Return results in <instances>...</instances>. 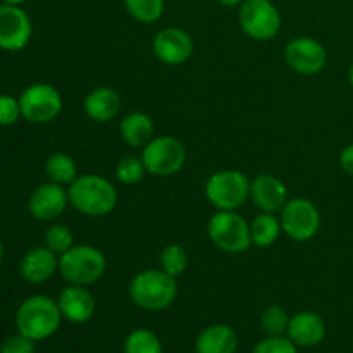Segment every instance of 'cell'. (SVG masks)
Returning a JSON list of instances; mask_svg holds the SVG:
<instances>
[{
  "label": "cell",
  "instance_id": "cell-19",
  "mask_svg": "<svg viewBox=\"0 0 353 353\" xmlns=\"http://www.w3.org/2000/svg\"><path fill=\"white\" fill-rule=\"evenodd\" d=\"M85 112L95 123H109L121 112L119 93L109 86L92 90L85 99Z\"/></svg>",
  "mask_w": 353,
  "mask_h": 353
},
{
  "label": "cell",
  "instance_id": "cell-14",
  "mask_svg": "<svg viewBox=\"0 0 353 353\" xmlns=\"http://www.w3.org/2000/svg\"><path fill=\"white\" fill-rule=\"evenodd\" d=\"M155 57L165 65H181L193 55V38L181 28H164L152 41Z\"/></svg>",
  "mask_w": 353,
  "mask_h": 353
},
{
  "label": "cell",
  "instance_id": "cell-22",
  "mask_svg": "<svg viewBox=\"0 0 353 353\" xmlns=\"http://www.w3.org/2000/svg\"><path fill=\"white\" fill-rule=\"evenodd\" d=\"M281 233V221L271 212L259 214L250 224L252 245L257 248H269L271 245H274Z\"/></svg>",
  "mask_w": 353,
  "mask_h": 353
},
{
  "label": "cell",
  "instance_id": "cell-29",
  "mask_svg": "<svg viewBox=\"0 0 353 353\" xmlns=\"http://www.w3.org/2000/svg\"><path fill=\"white\" fill-rule=\"evenodd\" d=\"M45 247L50 248L55 255H62L74 247V236L64 224H52L45 233Z\"/></svg>",
  "mask_w": 353,
  "mask_h": 353
},
{
  "label": "cell",
  "instance_id": "cell-9",
  "mask_svg": "<svg viewBox=\"0 0 353 353\" xmlns=\"http://www.w3.org/2000/svg\"><path fill=\"white\" fill-rule=\"evenodd\" d=\"M21 114L31 124H48L62 112V95L55 86L34 83L19 95Z\"/></svg>",
  "mask_w": 353,
  "mask_h": 353
},
{
  "label": "cell",
  "instance_id": "cell-20",
  "mask_svg": "<svg viewBox=\"0 0 353 353\" xmlns=\"http://www.w3.org/2000/svg\"><path fill=\"white\" fill-rule=\"evenodd\" d=\"M238 348V336L233 327L226 324H212L196 336V353H234Z\"/></svg>",
  "mask_w": 353,
  "mask_h": 353
},
{
  "label": "cell",
  "instance_id": "cell-2",
  "mask_svg": "<svg viewBox=\"0 0 353 353\" xmlns=\"http://www.w3.org/2000/svg\"><path fill=\"white\" fill-rule=\"evenodd\" d=\"M62 314L57 300L47 295H33L24 300L16 312L17 333L33 341L48 340L57 333Z\"/></svg>",
  "mask_w": 353,
  "mask_h": 353
},
{
  "label": "cell",
  "instance_id": "cell-16",
  "mask_svg": "<svg viewBox=\"0 0 353 353\" xmlns=\"http://www.w3.org/2000/svg\"><path fill=\"white\" fill-rule=\"evenodd\" d=\"M250 199L262 212L276 214L288 202V188L272 174H259L250 181Z\"/></svg>",
  "mask_w": 353,
  "mask_h": 353
},
{
  "label": "cell",
  "instance_id": "cell-27",
  "mask_svg": "<svg viewBox=\"0 0 353 353\" xmlns=\"http://www.w3.org/2000/svg\"><path fill=\"white\" fill-rule=\"evenodd\" d=\"M290 319L292 317L281 305H271L262 312L261 326L268 336H283L288 331Z\"/></svg>",
  "mask_w": 353,
  "mask_h": 353
},
{
  "label": "cell",
  "instance_id": "cell-5",
  "mask_svg": "<svg viewBox=\"0 0 353 353\" xmlns=\"http://www.w3.org/2000/svg\"><path fill=\"white\" fill-rule=\"evenodd\" d=\"M205 196L217 210H238L250 199V179L236 169H223L205 181Z\"/></svg>",
  "mask_w": 353,
  "mask_h": 353
},
{
  "label": "cell",
  "instance_id": "cell-17",
  "mask_svg": "<svg viewBox=\"0 0 353 353\" xmlns=\"http://www.w3.org/2000/svg\"><path fill=\"white\" fill-rule=\"evenodd\" d=\"M286 336L296 345V347H316L326 338V323L323 317L310 310L295 314L290 319Z\"/></svg>",
  "mask_w": 353,
  "mask_h": 353
},
{
  "label": "cell",
  "instance_id": "cell-7",
  "mask_svg": "<svg viewBox=\"0 0 353 353\" xmlns=\"http://www.w3.org/2000/svg\"><path fill=\"white\" fill-rule=\"evenodd\" d=\"M141 161L148 174L157 178H168L183 169L186 162V148L178 138L154 137L141 148Z\"/></svg>",
  "mask_w": 353,
  "mask_h": 353
},
{
  "label": "cell",
  "instance_id": "cell-34",
  "mask_svg": "<svg viewBox=\"0 0 353 353\" xmlns=\"http://www.w3.org/2000/svg\"><path fill=\"white\" fill-rule=\"evenodd\" d=\"M216 2H219L221 6L224 7H234V6H241L243 0H216Z\"/></svg>",
  "mask_w": 353,
  "mask_h": 353
},
{
  "label": "cell",
  "instance_id": "cell-26",
  "mask_svg": "<svg viewBox=\"0 0 353 353\" xmlns=\"http://www.w3.org/2000/svg\"><path fill=\"white\" fill-rule=\"evenodd\" d=\"M188 252L178 243H171L161 252V269L172 278H179L188 269Z\"/></svg>",
  "mask_w": 353,
  "mask_h": 353
},
{
  "label": "cell",
  "instance_id": "cell-25",
  "mask_svg": "<svg viewBox=\"0 0 353 353\" xmlns=\"http://www.w3.org/2000/svg\"><path fill=\"white\" fill-rule=\"evenodd\" d=\"M128 14L143 24L155 23L164 14V0H124Z\"/></svg>",
  "mask_w": 353,
  "mask_h": 353
},
{
  "label": "cell",
  "instance_id": "cell-37",
  "mask_svg": "<svg viewBox=\"0 0 353 353\" xmlns=\"http://www.w3.org/2000/svg\"><path fill=\"white\" fill-rule=\"evenodd\" d=\"M2 255H3V245L2 241H0V261H2Z\"/></svg>",
  "mask_w": 353,
  "mask_h": 353
},
{
  "label": "cell",
  "instance_id": "cell-33",
  "mask_svg": "<svg viewBox=\"0 0 353 353\" xmlns=\"http://www.w3.org/2000/svg\"><path fill=\"white\" fill-rule=\"evenodd\" d=\"M340 165L347 174L353 176V143L347 145L340 154Z\"/></svg>",
  "mask_w": 353,
  "mask_h": 353
},
{
  "label": "cell",
  "instance_id": "cell-6",
  "mask_svg": "<svg viewBox=\"0 0 353 353\" xmlns=\"http://www.w3.org/2000/svg\"><path fill=\"white\" fill-rule=\"evenodd\" d=\"M210 241L226 254H243L252 247L250 224L236 210H217L207 224Z\"/></svg>",
  "mask_w": 353,
  "mask_h": 353
},
{
  "label": "cell",
  "instance_id": "cell-11",
  "mask_svg": "<svg viewBox=\"0 0 353 353\" xmlns=\"http://www.w3.org/2000/svg\"><path fill=\"white\" fill-rule=\"evenodd\" d=\"M285 62L299 74L312 76L326 68L327 50L316 38L296 37L286 43Z\"/></svg>",
  "mask_w": 353,
  "mask_h": 353
},
{
  "label": "cell",
  "instance_id": "cell-32",
  "mask_svg": "<svg viewBox=\"0 0 353 353\" xmlns=\"http://www.w3.org/2000/svg\"><path fill=\"white\" fill-rule=\"evenodd\" d=\"M34 343H37V341L30 340V338H26L24 334L17 333L3 340V343L0 345V353H34L37 352Z\"/></svg>",
  "mask_w": 353,
  "mask_h": 353
},
{
  "label": "cell",
  "instance_id": "cell-28",
  "mask_svg": "<svg viewBox=\"0 0 353 353\" xmlns=\"http://www.w3.org/2000/svg\"><path fill=\"white\" fill-rule=\"evenodd\" d=\"M147 174L143 161L137 155H126L116 165V178L123 185H137Z\"/></svg>",
  "mask_w": 353,
  "mask_h": 353
},
{
  "label": "cell",
  "instance_id": "cell-13",
  "mask_svg": "<svg viewBox=\"0 0 353 353\" xmlns=\"http://www.w3.org/2000/svg\"><path fill=\"white\" fill-rule=\"evenodd\" d=\"M68 205V188L52 181L37 186L28 200V210L31 216L43 223H50L61 217Z\"/></svg>",
  "mask_w": 353,
  "mask_h": 353
},
{
  "label": "cell",
  "instance_id": "cell-35",
  "mask_svg": "<svg viewBox=\"0 0 353 353\" xmlns=\"http://www.w3.org/2000/svg\"><path fill=\"white\" fill-rule=\"evenodd\" d=\"M3 3H9V6H23L26 0H2Z\"/></svg>",
  "mask_w": 353,
  "mask_h": 353
},
{
  "label": "cell",
  "instance_id": "cell-23",
  "mask_svg": "<svg viewBox=\"0 0 353 353\" xmlns=\"http://www.w3.org/2000/svg\"><path fill=\"white\" fill-rule=\"evenodd\" d=\"M45 174L48 181L57 183V185L69 186L76 178H78V165L76 161L68 154H52L45 162Z\"/></svg>",
  "mask_w": 353,
  "mask_h": 353
},
{
  "label": "cell",
  "instance_id": "cell-10",
  "mask_svg": "<svg viewBox=\"0 0 353 353\" xmlns=\"http://www.w3.org/2000/svg\"><path fill=\"white\" fill-rule=\"evenodd\" d=\"M279 221H281L283 233L295 241L312 240L321 230L319 209L312 200L302 196H296L285 203Z\"/></svg>",
  "mask_w": 353,
  "mask_h": 353
},
{
  "label": "cell",
  "instance_id": "cell-12",
  "mask_svg": "<svg viewBox=\"0 0 353 353\" xmlns=\"http://www.w3.org/2000/svg\"><path fill=\"white\" fill-rule=\"evenodd\" d=\"M33 24L21 6H0V48L7 52L23 50L31 40Z\"/></svg>",
  "mask_w": 353,
  "mask_h": 353
},
{
  "label": "cell",
  "instance_id": "cell-31",
  "mask_svg": "<svg viewBox=\"0 0 353 353\" xmlns=\"http://www.w3.org/2000/svg\"><path fill=\"white\" fill-rule=\"evenodd\" d=\"M23 117L19 99L12 95H0V126H12Z\"/></svg>",
  "mask_w": 353,
  "mask_h": 353
},
{
  "label": "cell",
  "instance_id": "cell-8",
  "mask_svg": "<svg viewBox=\"0 0 353 353\" xmlns=\"http://www.w3.org/2000/svg\"><path fill=\"white\" fill-rule=\"evenodd\" d=\"M238 21L248 38L269 41L281 30V14L271 0H243Z\"/></svg>",
  "mask_w": 353,
  "mask_h": 353
},
{
  "label": "cell",
  "instance_id": "cell-36",
  "mask_svg": "<svg viewBox=\"0 0 353 353\" xmlns=\"http://www.w3.org/2000/svg\"><path fill=\"white\" fill-rule=\"evenodd\" d=\"M348 81H350V85L353 86V62L350 64V69H348Z\"/></svg>",
  "mask_w": 353,
  "mask_h": 353
},
{
  "label": "cell",
  "instance_id": "cell-15",
  "mask_svg": "<svg viewBox=\"0 0 353 353\" xmlns=\"http://www.w3.org/2000/svg\"><path fill=\"white\" fill-rule=\"evenodd\" d=\"M57 305L61 309L62 319L72 324L88 323L95 316L97 302L95 296L88 290V286L69 285L61 292L57 299Z\"/></svg>",
  "mask_w": 353,
  "mask_h": 353
},
{
  "label": "cell",
  "instance_id": "cell-4",
  "mask_svg": "<svg viewBox=\"0 0 353 353\" xmlns=\"http://www.w3.org/2000/svg\"><path fill=\"white\" fill-rule=\"evenodd\" d=\"M105 255L92 245H74L59 255V272L69 285H93L105 274Z\"/></svg>",
  "mask_w": 353,
  "mask_h": 353
},
{
  "label": "cell",
  "instance_id": "cell-24",
  "mask_svg": "<svg viewBox=\"0 0 353 353\" xmlns=\"http://www.w3.org/2000/svg\"><path fill=\"white\" fill-rule=\"evenodd\" d=\"M124 353H164L161 340L148 330H134L124 340Z\"/></svg>",
  "mask_w": 353,
  "mask_h": 353
},
{
  "label": "cell",
  "instance_id": "cell-1",
  "mask_svg": "<svg viewBox=\"0 0 353 353\" xmlns=\"http://www.w3.org/2000/svg\"><path fill=\"white\" fill-rule=\"evenodd\" d=\"M69 205L88 217H103L117 205V190L100 174H81L68 186Z\"/></svg>",
  "mask_w": 353,
  "mask_h": 353
},
{
  "label": "cell",
  "instance_id": "cell-21",
  "mask_svg": "<svg viewBox=\"0 0 353 353\" xmlns=\"http://www.w3.org/2000/svg\"><path fill=\"white\" fill-rule=\"evenodd\" d=\"M121 140L131 148H143L154 138V121L145 112H130L119 124Z\"/></svg>",
  "mask_w": 353,
  "mask_h": 353
},
{
  "label": "cell",
  "instance_id": "cell-3",
  "mask_svg": "<svg viewBox=\"0 0 353 353\" xmlns=\"http://www.w3.org/2000/svg\"><path fill=\"white\" fill-rule=\"evenodd\" d=\"M178 296L176 278L162 269H147L133 276L130 283V299L137 307L150 312H161L171 307Z\"/></svg>",
  "mask_w": 353,
  "mask_h": 353
},
{
  "label": "cell",
  "instance_id": "cell-18",
  "mask_svg": "<svg viewBox=\"0 0 353 353\" xmlns=\"http://www.w3.org/2000/svg\"><path fill=\"white\" fill-rule=\"evenodd\" d=\"M59 269V259L50 248H31L19 264V274L30 285H41L48 281Z\"/></svg>",
  "mask_w": 353,
  "mask_h": 353
},
{
  "label": "cell",
  "instance_id": "cell-30",
  "mask_svg": "<svg viewBox=\"0 0 353 353\" xmlns=\"http://www.w3.org/2000/svg\"><path fill=\"white\" fill-rule=\"evenodd\" d=\"M252 353H299V347L286 334L283 336H268L255 345Z\"/></svg>",
  "mask_w": 353,
  "mask_h": 353
}]
</instances>
